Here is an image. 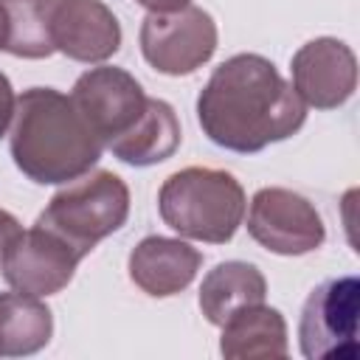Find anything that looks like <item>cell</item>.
I'll use <instances>...</instances> for the list:
<instances>
[{"label":"cell","instance_id":"obj_1","mask_svg":"<svg viewBox=\"0 0 360 360\" xmlns=\"http://www.w3.org/2000/svg\"><path fill=\"white\" fill-rule=\"evenodd\" d=\"M197 121L219 149L256 155L292 138L307 121V104L267 56L233 53L200 90Z\"/></svg>","mask_w":360,"mask_h":360},{"label":"cell","instance_id":"obj_2","mask_svg":"<svg viewBox=\"0 0 360 360\" xmlns=\"http://www.w3.org/2000/svg\"><path fill=\"white\" fill-rule=\"evenodd\" d=\"M8 149L14 166L31 183L65 186L98 163L104 141L93 132L70 93L28 87L17 96Z\"/></svg>","mask_w":360,"mask_h":360},{"label":"cell","instance_id":"obj_3","mask_svg":"<svg viewBox=\"0 0 360 360\" xmlns=\"http://www.w3.org/2000/svg\"><path fill=\"white\" fill-rule=\"evenodd\" d=\"M245 188L225 172L211 166H186L169 174L158 191L160 219L183 239L225 245L245 222Z\"/></svg>","mask_w":360,"mask_h":360},{"label":"cell","instance_id":"obj_4","mask_svg":"<svg viewBox=\"0 0 360 360\" xmlns=\"http://www.w3.org/2000/svg\"><path fill=\"white\" fill-rule=\"evenodd\" d=\"M127 217H129L127 183L110 169H96L65 183L51 197L45 211L37 217V225L65 239L84 259L101 239L121 231Z\"/></svg>","mask_w":360,"mask_h":360},{"label":"cell","instance_id":"obj_5","mask_svg":"<svg viewBox=\"0 0 360 360\" xmlns=\"http://www.w3.org/2000/svg\"><path fill=\"white\" fill-rule=\"evenodd\" d=\"M141 53L163 76H188L202 68L219 42L214 17L200 6L146 11L138 31Z\"/></svg>","mask_w":360,"mask_h":360},{"label":"cell","instance_id":"obj_6","mask_svg":"<svg viewBox=\"0 0 360 360\" xmlns=\"http://www.w3.org/2000/svg\"><path fill=\"white\" fill-rule=\"evenodd\" d=\"M357 276L321 281L304 301L298 318V349L307 360H354L357 357Z\"/></svg>","mask_w":360,"mask_h":360},{"label":"cell","instance_id":"obj_7","mask_svg":"<svg viewBox=\"0 0 360 360\" xmlns=\"http://www.w3.org/2000/svg\"><path fill=\"white\" fill-rule=\"evenodd\" d=\"M245 211L253 242L276 256H304L318 250L326 239L318 208L298 191L281 186L259 188Z\"/></svg>","mask_w":360,"mask_h":360},{"label":"cell","instance_id":"obj_8","mask_svg":"<svg viewBox=\"0 0 360 360\" xmlns=\"http://www.w3.org/2000/svg\"><path fill=\"white\" fill-rule=\"evenodd\" d=\"M79 262L82 256L65 239L37 222L0 250V273L6 284L37 298L62 292L73 281Z\"/></svg>","mask_w":360,"mask_h":360},{"label":"cell","instance_id":"obj_9","mask_svg":"<svg viewBox=\"0 0 360 360\" xmlns=\"http://www.w3.org/2000/svg\"><path fill=\"white\" fill-rule=\"evenodd\" d=\"M70 98L107 149L110 141L124 135L141 118L149 96L129 70L101 62L98 68H90L76 79Z\"/></svg>","mask_w":360,"mask_h":360},{"label":"cell","instance_id":"obj_10","mask_svg":"<svg viewBox=\"0 0 360 360\" xmlns=\"http://www.w3.org/2000/svg\"><path fill=\"white\" fill-rule=\"evenodd\" d=\"M290 73L298 98L315 110H338L357 90V56L338 37L304 42L290 59Z\"/></svg>","mask_w":360,"mask_h":360},{"label":"cell","instance_id":"obj_11","mask_svg":"<svg viewBox=\"0 0 360 360\" xmlns=\"http://www.w3.org/2000/svg\"><path fill=\"white\" fill-rule=\"evenodd\" d=\"M121 22L101 0H59L51 22L53 51L82 65H101L121 48Z\"/></svg>","mask_w":360,"mask_h":360},{"label":"cell","instance_id":"obj_12","mask_svg":"<svg viewBox=\"0 0 360 360\" xmlns=\"http://www.w3.org/2000/svg\"><path fill=\"white\" fill-rule=\"evenodd\" d=\"M200 264L202 253L197 248H191L186 239L160 233L143 236L127 259L132 284L152 298H169L183 292L194 281Z\"/></svg>","mask_w":360,"mask_h":360},{"label":"cell","instance_id":"obj_13","mask_svg":"<svg viewBox=\"0 0 360 360\" xmlns=\"http://www.w3.org/2000/svg\"><path fill=\"white\" fill-rule=\"evenodd\" d=\"M180 121L169 101L163 98H146V107L141 118L115 141L107 143L112 158H118L127 166L146 169L155 163L169 160L180 146Z\"/></svg>","mask_w":360,"mask_h":360},{"label":"cell","instance_id":"obj_14","mask_svg":"<svg viewBox=\"0 0 360 360\" xmlns=\"http://www.w3.org/2000/svg\"><path fill=\"white\" fill-rule=\"evenodd\" d=\"M264 295H267V281H264L262 270L253 262L228 259V262L214 264L205 273V278L200 284L197 304L208 323L222 326L242 307L262 304Z\"/></svg>","mask_w":360,"mask_h":360},{"label":"cell","instance_id":"obj_15","mask_svg":"<svg viewBox=\"0 0 360 360\" xmlns=\"http://www.w3.org/2000/svg\"><path fill=\"white\" fill-rule=\"evenodd\" d=\"M219 329V354L228 360L287 357V321L264 301L242 307Z\"/></svg>","mask_w":360,"mask_h":360},{"label":"cell","instance_id":"obj_16","mask_svg":"<svg viewBox=\"0 0 360 360\" xmlns=\"http://www.w3.org/2000/svg\"><path fill=\"white\" fill-rule=\"evenodd\" d=\"M53 338V312L37 295L0 292V357H28Z\"/></svg>","mask_w":360,"mask_h":360},{"label":"cell","instance_id":"obj_17","mask_svg":"<svg viewBox=\"0 0 360 360\" xmlns=\"http://www.w3.org/2000/svg\"><path fill=\"white\" fill-rule=\"evenodd\" d=\"M6 11V48L20 59H45L53 53L51 22L59 0H0Z\"/></svg>","mask_w":360,"mask_h":360},{"label":"cell","instance_id":"obj_18","mask_svg":"<svg viewBox=\"0 0 360 360\" xmlns=\"http://www.w3.org/2000/svg\"><path fill=\"white\" fill-rule=\"evenodd\" d=\"M14 110H17V96H14V87L8 82L6 73H0V138L11 129V121H14Z\"/></svg>","mask_w":360,"mask_h":360},{"label":"cell","instance_id":"obj_19","mask_svg":"<svg viewBox=\"0 0 360 360\" xmlns=\"http://www.w3.org/2000/svg\"><path fill=\"white\" fill-rule=\"evenodd\" d=\"M20 231H22V225H20V219L11 214V211H6V208H0V250L14 239V236H20Z\"/></svg>","mask_w":360,"mask_h":360},{"label":"cell","instance_id":"obj_20","mask_svg":"<svg viewBox=\"0 0 360 360\" xmlns=\"http://www.w3.org/2000/svg\"><path fill=\"white\" fill-rule=\"evenodd\" d=\"M135 3H141L146 11H172V8L188 6L191 0H135Z\"/></svg>","mask_w":360,"mask_h":360},{"label":"cell","instance_id":"obj_21","mask_svg":"<svg viewBox=\"0 0 360 360\" xmlns=\"http://www.w3.org/2000/svg\"><path fill=\"white\" fill-rule=\"evenodd\" d=\"M6 48V11H3V3H0V51Z\"/></svg>","mask_w":360,"mask_h":360}]
</instances>
